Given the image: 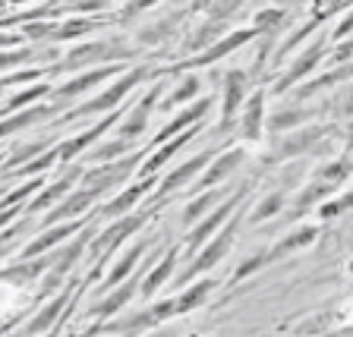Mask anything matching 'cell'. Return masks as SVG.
Wrapping results in <instances>:
<instances>
[{"instance_id": "1", "label": "cell", "mask_w": 353, "mask_h": 337, "mask_svg": "<svg viewBox=\"0 0 353 337\" xmlns=\"http://www.w3.org/2000/svg\"><path fill=\"white\" fill-rule=\"evenodd\" d=\"M136 51H130L126 44L120 41H88L82 48H73V51L63 57V63H57L51 73H70V70H82V66H95V63H108V60H120V57H132Z\"/></svg>"}, {"instance_id": "2", "label": "cell", "mask_w": 353, "mask_h": 337, "mask_svg": "<svg viewBox=\"0 0 353 337\" xmlns=\"http://www.w3.org/2000/svg\"><path fill=\"white\" fill-rule=\"evenodd\" d=\"M145 73H148L145 66H132V70H126V73L120 76V79L114 82V85L104 88L101 95L92 98V101H85L82 108H73L63 120H76V117H88V114H101V110H114V108L120 104V98L130 95V92H132V85H139V82L145 79Z\"/></svg>"}, {"instance_id": "3", "label": "cell", "mask_w": 353, "mask_h": 337, "mask_svg": "<svg viewBox=\"0 0 353 337\" xmlns=\"http://www.w3.org/2000/svg\"><path fill=\"white\" fill-rule=\"evenodd\" d=\"M152 218V208L148 212H142V214H130V218H123L120 214V221L114 224V227H108L98 240H88V246H92V252H101V262H98V272H101V265H104V258H110L114 252L120 249V243L123 240H130L132 234H139L142 227H145V221Z\"/></svg>"}, {"instance_id": "4", "label": "cell", "mask_w": 353, "mask_h": 337, "mask_svg": "<svg viewBox=\"0 0 353 337\" xmlns=\"http://www.w3.org/2000/svg\"><path fill=\"white\" fill-rule=\"evenodd\" d=\"M139 158H142V154H130V158H120V161L95 164L92 170H85V174H82V186H92V190H98L104 196V192L114 190V186H120L126 176L136 170V161H139Z\"/></svg>"}, {"instance_id": "5", "label": "cell", "mask_w": 353, "mask_h": 337, "mask_svg": "<svg viewBox=\"0 0 353 337\" xmlns=\"http://www.w3.org/2000/svg\"><path fill=\"white\" fill-rule=\"evenodd\" d=\"M236 224H240V218H234L228 224V230H221L218 234V240L214 243H208L205 249L199 252L196 258H192V265L186 268L183 274H180V284H186V280H192L196 274H202V272H208V268H214V265L221 262V258L228 256V249L234 246V234H236Z\"/></svg>"}, {"instance_id": "6", "label": "cell", "mask_w": 353, "mask_h": 337, "mask_svg": "<svg viewBox=\"0 0 353 337\" xmlns=\"http://www.w3.org/2000/svg\"><path fill=\"white\" fill-rule=\"evenodd\" d=\"M126 66L123 63H101V66H95V70H88V73H82V76H73V79L66 82V85H60V88H51V98H73V95H82V92H88V88H95V85H101L104 79H110V76H117V73H123Z\"/></svg>"}, {"instance_id": "7", "label": "cell", "mask_w": 353, "mask_h": 337, "mask_svg": "<svg viewBox=\"0 0 353 337\" xmlns=\"http://www.w3.org/2000/svg\"><path fill=\"white\" fill-rule=\"evenodd\" d=\"M98 198H101V192L98 190H92V186H76L73 196L60 198L57 205H54V212L48 214L41 224L44 227H51V224H60V221H66V218H76V214H82L88 205H95Z\"/></svg>"}, {"instance_id": "8", "label": "cell", "mask_w": 353, "mask_h": 337, "mask_svg": "<svg viewBox=\"0 0 353 337\" xmlns=\"http://www.w3.org/2000/svg\"><path fill=\"white\" fill-rule=\"evenodd\" d=\"M120 114H123V110H110V114L101 120V123H95V126H92V130H85V132H82V136H76V139H66V142H60V145H57V161H73L76 154H79V152H85V148L92 145V142H95L98 136H104V132H108L110 126L117 123V120H120Z\"/></svg>"}, {"instance_id": "9", "label": "cell", "mask_w": 353, "mask_h": 337, "mask_svg": "<svg viewBox=\"0 0 353 337\" xmlns=\"http://www.w3.org/2000/svg\"><path fill=\"white\" fill-rule=\"evenodd\" d=\"M240 198H243V190L236 192L234 198H228V202H224V205H218V208H214V214H208L205 221H199L196 227H192L190 240H186V252H196L199 246H202V243L208 240V234H212V230H218L221 224H224V221L230 218V212H234V208L240 205Z\"/></svg>"}, {"instance_id": "10", "label": "cell", "mask_w": 353, "mask_h": 337, "mask_svg": "<svg viewBox=\"0 0 353 337\" xmlns=\"http://www.w3.org/2000/svg\"><path fill=\"white\" fill-rule=\"evenodd\" d=\"M139 280H142L139 274H132V278L126 280V284H123V280H120V284H117V290L110 287V294L104 296L101 303H95V306L88 309V312H92V316H98V322H104V318H108V316H117L120 309H123L126 303H130L132 296H136V287H139ZM98 322H95V325H98Z\"/></svg>"}, {"instance_id": "11", "label": "cell", "mask_w": 353, "mask_h": 337, "mask_svg": "<svg viewBox=\"0 0 353 337\" xmlns=\"http://www.w3.org/2000/svg\"><path fill=\"white\" fill-rule=\"evenodd\" d=\"M79 230H82V221H70V224H51V227H44V234L38 236V240H32L29 246L22 249V258L41 256V252H48V249H54V246H60L66 236H76Z\"/></svg>"}, {"instance_id": "12", "label": "cell", "mask_w": 353, "mask_h": 337, "mask_svg": "<svg viewBox=\"0 0 353 337\" xmlns=\"http://www.w3.org/2000/svg\"><path fill=\"white\" fill-rule=\"evenodd\" d=\"M161 92H164V85H154L152 92H148V95L142 98L136 108H132L130 117L120 123L117 136H123V139H136V136H142V132H145V123H148V114H152L148 108H154V101H158V95H161Z\"/></svg>"}, {"instance_id": "13", "label": "cell", "mask_w": 353, "mask_h": 337, "mask_svg": "<svg viewBox=\"0 0 353 337\" xmlns=\"http://www.w3.org/2000/svg\"><path fill=\"white\" fill-rule=\"evenodd\" d=\"M79 176H82L79 167H73L70 174L63 176V180H57V183H51V186H41V190L35 192V202H32V205H26V208H29V212H44V208H51L54 202H60L66 192L73 190ZM26 208H22V212H26Z\"/></svg>"}, {"instance_id": "14", "label": "cell", "mask_w": 353, "mask_h": 337, "mask_svg": "<svg viewBox=\"0 0 353 337\" xmlns=\"http://www.w3.org/2000/svg\"><path fill=\"white\" fill-rule=\"evenodd\" d=\"M212 154H214V152L196 154V158H190V161H186V164H180V167H176L174 174H168V176H164L161 190H158V198H161V196H168V192H174V190H183V186L190 183L192 176H196L199 170H202V167H205L208 161H212Z\"/></svg>"}, {"instance_id": "15", "label": "cell", "mask_w": 353, "mask_h": 337, "mask_svg": "<svg viewBox=\"0 0 353 337\" xmlns=\"http://www.w3.org/2000/svg\"><path fill=\"white\" fill-rule=\"evenodd\" d=\"M148 243H152V236H145V240H139L136 246H130V249L120 256V262L110 268V274L104 278V284H101V290H110V287H117L120 280H126V274L136 268V262H139L142 256H145V249H148Z\"/></svg>"}, {"instance_id": "16", "label": "cell", "mask_w": 353, "mask_h": 337, "mask_svg": "<svg viewBox=\"0 0 353 337\" xmlns=\"http://www.w3.org/2000/svg\"><path fill=\"white\" fill-rule=\"evenodd\" d=\"M148 186H154V176H152V180H142V183H136V186H130V190H123L117 198H110L108 205L98 212V218H120V214L132 212V205H136V202L145 196Z\"/></svg>"}, {"instance_id": "17", "label": "cell", "mask_w": 353, "mask_h": 337, "mask_svg": "<svg viewBox=\"0 0 353 337\" xmlns=\"http://www.w3.org/2000/svg\"><path fill=\"white\" fill-rule=\"evenodd\" d=\"M51 114H54L51 104H35V108L22 110V114H13V117L0 120V139H7V136H13V132L26 130V126H32V123H41V120H48Z\"/></svg>"}, {"instance_id": "18", "label": "cell", "mask_w": 353, "mask_h": 337, "mask_svg": "<svg viewBox=\"0 0 353 337\" xmlns=\"http://www.w3.org/2000/svg\"><path fill=\"white\" fill-rule=\"evenodd\" d=\"M66 303H70V287L66 290H60L54 300H48L41 306V312H38L35 318H32L29 325H26V334H38V331H51L54 328V322H57V316H60V309H66Z\"/></svg>"}, {"instance_id": "19", "label": "cell", "mask_w": 353, "mask_h": 337, "mask_svg": "<svg viewBox=\"0 0 353 337\" xmlns=\"http://www.w3.org/2000/svg\"><path fill=\"white\" fill-rule=\"evenodd\" d=\"M208 108H212V98H202V101H199V104H192V108L186 110V114H180V117H176V120H170V123L164 126V130L158 132V136H152V145H161V142H168L170 136H176V132H183L190 123H196V120H202V117H205V110H208Z\"/></svg>"}, {"instance_id": "20", "label": "cell", "mask_w": 353, "mask_h": 337, "mask_svg": "<svg viewBox=\"0 0 353 337\" xmlns=\"http://www.w3.org/2000/svg\"><path fill=\"white\" fill-rule=\"evenodd\" d=\"M256 32H234V35L228 38V41H218L212 48V51H205V54H199L196 60H190V63H180V66H170V73H176V70H186V66H205V63H214L218 57H224V54H230L234 48H240L246 38H252Z\"/></svg>"}, {"instance_id": "21", "label": "cell", "mask_w": 353, "mask_h": 337, "mask_svg": "<svg viewBox=\"0 0 353 337\" xmlns=\"http://www.w3.org/2000/svg\"><path fill=\"white\" fill-rule=\"evenodd\" d=\"M176 256H180V249H176V246H170L168 256L161 258V265H158L154 272H148L145 278L139 280V294H142V296H152V294H158V290H161V284L170 278V272H174Z\"/></svg>"}, {"instance_id": "22", "label": "cell", "mask_w": 353, "mask_h": 337, "mask_svg": "<svg viewBox=\"0 0 353 337\" xmlns=\"http://www.w3.org/2000/svg\"><path fill=\"white\" fill-rule=\"evenodd\" d=\"M243 95H246V73H243V70H230L228 88H224V126H221V130H228V123L236 114V108H240Z\"/></svg>"}, {"instance_id": "23", "label": "cell", "mask_w": 353, "mask_h": 337, "mask_svg": "<svg viewBox=\"0 0 353 337\" xmlns=\"http://www.w3.org/2000/svg\"><path fill=\"white\" fill-rule=\"evenodd\" d=\"M319 136H325L322 126H309V130H300V132H290V136H284V142H281V152L278 158H294V154L306 152L309 145H316Z\"/></svg>"}, {"instance_id": "24", "label": "cell", "mask_w": 353, "mask_h": 337, "mask_svg": "<svg viewBox=\"0 0 353 337\" xmlns=\"http://www.w3.org/2000/svg\"><path fill=\"white\" fill-rule=\"evenodd\" d=\"M192 136H196V130H186L183 136H180V139H174V142L168 139V145H164L161 152H158V154H152V161H145V164H142V167H139V174H142V176H152V174H158V170H161L164 164H168V158H174V154L180 152V148H183L186 142H192Z\"/></svg>"}, {"instance_id": "25", "label": "cell", "mask_w": 353, "mask_h": 337, "mask_svg": "<svg viewBox=\"0 0 353 337\" xmlns=\"http://www.w3.org/2000/svg\"><path fill=\"white\" fill-rule=\"evenodd\" d=\"M240 161H243V148H234V152H224V154L218 158V164H214V167L208 170V174L202 176V180H199V186H202V190H205V186H214L218 180H224V176H228L230 170H234Z\"/></svg>"}, {"instance_id": "26", "label": "cell", "mask_w": 353, "mask_h": 337, "mask_svg": "<svg viewBox=\"0 0 353 337\" xmlns=\"http://www.w3.org/2000/svg\"><path fill=\"white\" fill-rule=\"evenodd\" d=\"M316 234H319L316 227L296 230V234H290V236H287V240H281L272 252H265V258H268V262H274V258H284V256H290V252H294V249H300V246H306V243H312V236H316Z\"/></svg>"}, {"instance_id": "27", "label": "cell", "mask_w": 353, "mask_h": 337, "mask_svg": "<svg viewBox=\"0 0 353 337\" xmlns=\"http://www.w3.org/2000/svg\"><path fill=\"white\" fill-rule=\"evenodd\" d=\"M214 280H199L196 287H190L186 294L176 296V316H183V312H192L196 306H202V303L208 300V294H212Z\"/></svg>"}, {"instance_id": "28", "label": "cell", "mask_w": 353, "mask_h": 337, "mask_svg": "<svg viewBox=\"0 0 353 337\" xmlns=\"http://www.w3.org/2000/svg\"><path fill=\"white\" fill-rule=\"evenodd\" d=\"M262 101H265V95L259 92L250 101L246 114H243V132H240L243 139H259V132H262Z\"/></svg>"}, {"instance_id": "29", "label": "cell", "mask_w": 353, "mask_h": 337, "mask_svg": "<svg viewBox=\"0 0 353 337\" xmlns=\"http://www.w3.org/2000/svg\"><path fill=\"white\" fill-rule=\"evenodd\" d=\"M319 54H322V48H319V44H316V48H312V51H309V54H306V57H300V60H296V63H294V70H290V73H287V76H284V79H281V82H278V85H274V92H287V88L294 85V82H296V79H300V76H303V73H309V70H312V66H316Z\"/></svg>"}, {"instance_id": "30", "label": "cell", "mask_w": 353, "mask_h": 337, "mask_svg": "<svg viewBox=\"0 0 353 337\" xmlns=\"http://www.w3.org/2000/svg\"><path fill=\"white\" fill-rule=\"evenodd\" d=\"M44 95H51V85H32V88H26V92L13 95L7 104H3V110H0V117H7V114H13V110L26 108V104L38 101V98H44Z\"/></svg>"}, {"instance_id": "31", "label": "cell", "mask_w": 353, "mask_h": 337, "mask_svg": "<svg viewBox=\"0 0 353 337\" xmlns=\"http://www.w3.org/2000/svg\"><path fill=\"white\" fill-rule=\"evenodd\" d=\"M224 198V192L221 190H214V192H202L199 198H192L190 205H186V212H183V224H196L202 214H205V208L208 205H214V202H221Z\"/></svg>"}, {"instance_id": "32", "label": "cell", "mask_w": 353, "mask_h": 337, "mask_svg": "<svg viewBox=\"0 0 353 337\" xmlns=\"http://www.w3.org/2000/svg\"><path fill=\"white\" fill-rule=\"evenodd\" d=\"M44 186V176H32L26 186H19V190H13V192H3V198H0V208H13V205H22L29 196H35L38 190Z\"/></svg>"}, {"instance_id": "33", "label": "cell", "mask_w": 353, "mask_h": 337, "mask_svg": "<svg viewBox=\"0 0 353 337\" xmlns=\"http://www.w3.org/2000/svg\"><path fill=\"white\" fill-rule=\"evenodd\" d=\"M98 22L95 19H73L66 22V25H60L57 32H54V41H66V38H79V35H88V32H95Z\"/></svg>"}, {"instance_id": "34", "label": "cell", "mask_w": 353, "mask_h": 337, "mask_svg": "<svg viewBox=\"0 0 353 337\" xmlns=\"http://www.w3.org/2000/svg\"><path fill=\"white\" fill-rule=\"evenodd\" d=\"M312 110H300V108H287V110H281V114H274L272 120H268V126L272 130H287V126H294V123H300V120H306Z\"/></svg>"}, {"instance_id": "35", "label": "cell", "mask_w": 353, "mask_h": 337, "mask_svg": "<svg viewBox=\"0 0 353 337\" xmlns=\"http://www.w3.org/2000/svg\"><path fill=\"white\" fill-rule=\"evenodd\" d=\"M281 208H284V192H272V196H268V198L262 202V205L256 208L252 221H265V218H272V214H278Z\"/></svg>"}, {"instance_id": "36", "label": "cell", "mask_w": 353, "mask_h": 337, "mask_svg": "<svg viewBox=\"0 0 353 337\" xmlns=\"http://www.w3.org/2000/svg\"><path fill=\"white\" fill-rule=\"evenodd\" d=\"M32 57H35V51H32V48L7 51V54H0V70H13V66H19V63H29Z\"/></svg>"}, {"instance_id": "37", "label": "cell", "mask_w": 353, "mask_h": 337, "mask_svg": "<svg viewBox=\"0 0 353 337\" xmlns=\"http://www.w3.org/2000/svg\"><path fill=\"white\" fill-rule=\"evenodd\" d=\"M199 88H202V82L196 79V76H186V82L180 88H176L174 95H170V101L168 104H183V101H190L192 95H199Z\"/></svg>"}, {"instance_id": "38", "label": "cell", "mask_w": 353, "mask_h": 337, "mask_svg": "<svg viewBox=\"0 0 353 337\" xmlns=\"http://www.w3.org/2000/svg\"><path fill=\"white\" fill-rule=\"evenodd\" d=\"M347 208H353V192H347L344 198L331 202V205L325 202V205H322V214H325V218H331V214H341V212H347Z\"/></svg>"}, {"instance_id": "39", "label": "cell", "mask_w": 353, "mask_h": 337, "mask_svg": "<svg viewBox=\"0 0 353 337\" xmlns=\"http://www.w3.org/2000/svg\"><path fill=\"white\" fill-rule=\"evenodd\" d=\"M262 265H268V258H265V252H262V256H256V258H250V262L243 265L240 272L234 274V280H243V278H246V274H250V272H256V268H262Z\"/></svg>"}, {"instance_id": "40", "label": "cell", "mask_w": 353, "mask_h": 337, "mask_svg": "<svg viewBox=\"0 0 353 337\" xmlns=\"http://www.w3.org/2000/svg\"><path fill=\"white\" fill-rule=\"evenodd\" d=\"M152 3H154V0H126V3H123V19H126V16L142 13V10L152 7Z\"/></svg>"}, {"instance_id": "41", "label": "cell", "mask_w": 353, "mask_h": 337, "mask_svg": "<svg viewBox=\"0 0 353 337\" xmlns=\"http://www.w3.org/2000/svg\"><path fill=\"white\" fill-rule=\"evenodd\" d=\"M57 25H26V35L29 38H54Z\"/></svg>"}, {"instance_id": "42", "label": "cell", "mask_w": 353, "mask_h": 337, "mask_svg": "<svg viewBox=\"0 0 353 337\" xmlns=\"http://www.w3.org/2000/svg\"><path fill=\"white\" fill-rule=\"evenodd\" d=\"M334 108H338V114H353V92H347V95L341 98Z\"/></svg>"}, {"instance_id": "43", "label": "cell", "mask_w": 353, "mask_h": 337, "mask_svg": "<svg viewBox=\"0 0 353 337\" xmlns=\"http://www.w3.org/2000/svg\"><path fill=\"white\" fill-rule=\"evenodd\" d=\"M19 38L16 35H7V32H0V48H7V44H16Z\"/></svg>"}, {"instance_id": "44", "label": "cell", "mask_w": 353, "mask_h": 337, "mask_svg": "<svg viewBox=\"0 0 353 337\" xmlns=\"http://www.w3.org/2000/svg\"><path fill=\"white\" fill-rule=\"evenodd\" d=\"M3 192H7V186H0V198H3Z\"/></svg>"}, {"instance_id": "45", "label": "cell", "mask_w": 353, "mask_h": 337, "mask_svg": "<svg viewBox=\"0 0 353 337\" xmlns=\"http://www.w3.org/2000/svg\"><path fill=\"white\" fill-rule=\"evenodd\" d=\"M199 3H205V0H196V7H199Z\"/></svg>"}, {"instance_id": "46", "label": "cell", "mask_w": 353, "mask_h": 337, "mask_svg": "<svg viewBox=\"0 0 353 337\" xmlns=\"http://www.w3.org/2000/svg\"><path fill=\"white\" fill-rule=\"evenodd\" d=\"M0 164H3V154H0Z\"/></svg>"}]
</instances>
